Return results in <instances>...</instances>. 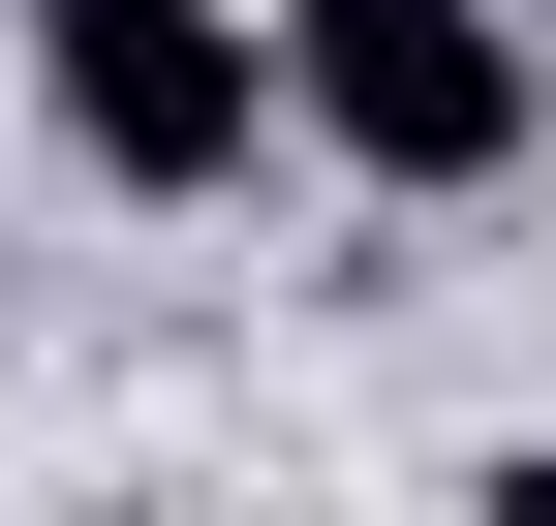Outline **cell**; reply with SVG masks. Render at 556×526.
<instances>
[{
	"instance_id": "cell-1",
	"label": "cell",
	"mask_w": 556,
	"mask_h": 526,
	"mask_svg": "<svg viewBox=\"0 0 556 526\" xmlns=\"http://www.w3.org/2000/svg\"><path fill=\"white\" fill-rule=\"evenodd\" d=\"M31 93H62V155L155 186V217L278 155V32H248V0H31Z\"/></svg>"
},
{
	"instance_id": "cell-2",
	"label": "cell",
	"mask_w": 556,
	"mask_h": 526,
	"mask_svg": "<svg viewBox=\"0 0 556 526\" xmlns=\"http://www.w3.org/2000/svg\"><path fill=\"white\" fill-rule=\"evenodd\" d=\"M278 124H340L371 186H495L526 155V0H278Z\"/></svg>"
}]
</instances>
